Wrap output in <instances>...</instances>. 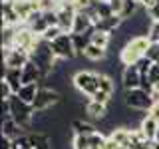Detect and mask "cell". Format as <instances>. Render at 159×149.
<instances>
[{
  "mask_svg": "<svg viewBox=\"0 0 159 149\" xmlns=\"http://www.w3.org/2000/svg\"><path fill=\"white\" fill-rule=\"evenodd\" d=\"M149 46H151V42H149L147 36H133L125 46H121V50H119V62L125 68L127 66H137V64L145 58Z\"/></svg>",
  "mask_w": 159,
  "mask_h": 149,
  "instance_id": "6da1fadb",
  "label": "cell"
},
{
  "mask_svg": "<svg viewBox=\"0 0 159 149\" xmlns=\"http://www.w3.org/2000/svg\"><path fill=\"white\" fill-rule=\"evenodd\" d=\"M74 88L78 89L82 96H89L99 89V74L98 72H88V70H82V72H76V76L72 78Z\"/></svg>",
  "mask_w": 159,
  "mask_h": 149,
  "instance_id": "7a4b0ae2",
  "label": "cell"
},
{
  "mask_svg": "<svg viewBox=\"0 0 159 149\" xmlns=\"http://www.w3.org/2000/svg\"><path fill=\"white\" fill-rule=\"evenodd\" d=\"M123 103H125V107L135 109V111H149L153 106V99H151V93L149 92L137 88V89L123 92Z\"/></svg>",
  "mask_w": 159,
  "mask_h": 149,
  "instance_id": "3957f363",
  "label": "cell"
},
{
  "mask_svg": "<svg viewBox=\"0 0 159 149\" xmlns=\"http://www.w3.org/2000/svg\"><path fill=\"white\" fill-rule=\"evenodd\" d=\"M62 103V96H60L58 89L54 88H40L36 102L32 103L34 111H50L54 106H60Z\"/></svg>",
  "mask_w": 159,
  "mask_h": 149,
  "instance_id": "277c9868",
  "label": "cell"
},
{
  "mask_svg": "<svg viewBox=\"0 0 159 149\" xmlns=\"http://www.w3.org/2000/svg\"><path fill=\"white\" fill-rule=\"evenodd\" d=\"M38 42H40V36H36L28 26H20V28H16V32H14L12 48H20V50H24V52L32 54L34 48L38 46Z\"/></svg>",
  "mask_w": 159,
  "mask_h": 149,
  "instance_id": "5b68a950",
  "label": "cell"
},
{
  "mask_svg": "<svg viewBox=\"0 0 159 149\" xmlns=\"http://www.w3.org/2000/svg\"><path fill=\"white\" fill-rule=\"evenodd\" d=\"M52 48V54L56 60H72L76 54V48H74V40H72V34H62L58 40H54L50 44Z\"/></svg>",
  "mask_w": 159,
  "mask_h": 149,
  "instance_id": "8992f818",
  "label": "cell"
},
{
  "mask_svg": "<svg viewBox=\"0 0 159 149\" xmlns=\"http://www.w3.org/2000/svg\"><path fill=\"white\" fill-rule=\"evenodd\" d=\"M30 62V54L20 48H4L2 64L6 70H22Z\"/></svg>",
  "mask_w": 159,
  "mask_h": 149,
  "instance_id": "52a82bcc",
  "label": "cell"
},
{
  "mask_svg": "<svg viewBox=\"0 0 159 149\" xmlns=\"http://www.w3.org/2000/svg\"><path fill=\"white\" fill-rule=\"evenodd\" d=\"M76 14H78V10L76 6L72 4V0L64 6L62 10L58 12V26L64 30L66 34H72V28H74V20H76Z\"/></svg>",
  "mask_w": 159,
  "mask_h": 149,
  "instance_id": "ba28073f",
  "label": "cell"
},
{
  "mask_svg": "<svg viewBox=\"0 0 159 149\" xmlns=\"http://www.w3.org/2000/svg\"><path fill=\"white\" fill-rule=\"evenodd\" d=\"M141 72H139V68L137 66H127V68H123V72H121V86L123 89H137V88H141Z\"/></svg>",
  "mask_w": 159,
  "mask_h": 149,
  "instance_id": "9c48e42d",
  "label": "cell"
},
{
  "mask_svg": "<svg viewBox=\"0 0 159 149\" xmlns=\"http://www.w3.org/2000/svg\"><path fill=\"white\" fill-rule=\"evenodd\" d=\"M86 115L92 119V121H106L109 111H107V106H103V103H98L93 102V99H88L86 103Z\"/></svg>",
  "mask_w": 159,
  "mask_h": 149,
  "instance_id": "30bf717a",
  "label": "cell"
},
{
  "mask_svg": "<svg viewBox=\"0 0 159 149\" xmlns=\"http://www.w3.org/2000/svg\"><path fill=\"white\" fill-rule=\"evenodd\" d=\"M42 78H44L42 70H40L32 60L22 68V86H26V84H40Z\"/></svg>",
  "mask_w": 159,
  "mask_h": 149,
  "instance_id": "8fae6325",
  "label": "cell"
},
{
  "mask_svg": "<svg viewBox=\"0 0 159 149\" xmlns=\"http://www.w3.org/2000/svg\"><path fill=\"white\" fill-rule=\"evenodd\" d=\"M92 30H93V20L86 12H78L76 20H74L72 34H92Z\"/></svg>",
  "mask_w": 159,
  "mask_h": 149,
  "instance_id": "7c38bea8",
  "label": "cell"
},
{
  "mask_svg": "<svg viewBox=\"0 0 159 149\" xmlns=\"http://www.w3.org/2000/svg\"><path fill=\"white\" fill-rule=\"evenodd\" d=\"M38 92H40V84H26V86H22L16 92V96L22 99L24 103L32 106V103L36 102V97H38Z\"/></svg>",
  "mask_w": 159,
  "mask_h": 149,
  "instance_id": "4fadbf2b",
  "label": "cell"
},
{
  "mask_svg": "<svg viewBox=\"0 0 159 149\" xmlns=\"http://www.w3.org/2000/svg\"><path fill=\"white\" fill-rule=\"evenodd\" d=\"M72 131L74 135H84L89 137L93 133H98V127L92 121H84V119H72Z\"/></svg>",
  "mask_w": 159,
  "mask_h": 149,
  "instance_id": "5bb4252c",
  "label": "cell"
},
{
  "mask_svg": "<svg viewBox=\"0 0 159 149\" xmlns=\"http://www.w3.org/2000/svg\"><path fill=\"white\" fill-rule=\"evenodd\" d=\"M109 137L119 145V149L129 147V143H131V129H127V127H113L111 131H109Z\"/></svg>",
  "mask_w": 159,
  "mask_h": 149,
  "instance_id": "9a60e30c",
  "label": "cell"
},
{
  "mask_svg": "<svg viewBox=\"0 0 159 149\" xmlns=\"http://www.w3.org/2000/svg\"><path fill=\"white\" fill-rule=\"evenodd\" d=\"M139 129L143 131V135H145L149 141H153V139H155L157 129H159V121H155L151 115H145V117L141 119V123H139Z\"/></svg>",
  "mask_w": 159,
  "mask_h": 149,
  "instance_id": "2e32d148",
  "label": "cell"
},
{
  "mask_svg": "<svg viewBox=\"0 0 159 149\" xmlns=\"http://www.w3.org/2000/svg\"><path fill=\"white\" fill-rule=\"evenodd\" d=\"M2 135L8 137V139H16V137H20V135H24V133H22L20 125L14 121L12 117H4V119H2Z\"/></svg>",
  "mask_w": 159,
  "mask_h": 149,
  "instance_id": "e0dca14e",
  "label": "cell"
},
{
  "mask_svg": "<svg viewBox=\"0 0 159 149\" xmlns=\"http://www.w3.org/2000/svg\"><path fill=\"white\" fill-rule=\"evenodd\" d=\"M2 79H4V82H8L10 86H12L14 93H16L18 89L22 88V70H6V68H4Z\"/></svg>",
  "mask_w": 159,
  "mask_h": 149,
  "instance_id": "ac0fdd59",
  "label": "cell"
},
{
  "mask_svg": "<svg viewBox=\"0 0 159 149\" xmlns=\"http://www.w3.org/2000/svg\"><path fill=\"white\" fill-rule=\"evenodd\" d=\"M84 56H86L89 62H103L106 56H107V50L99 48V46H96V44H89V46L86 48V52H84Z\"/></svg>",
  "mask_w": 159,
  "mask_h": 149,
  "instance_id": "d6986e66",
  "label": "cell"
},
{
  "mask_svg": "<svg viewBox=\"0 0 159 149\" xmlns=\"http://www.w3.org/2000/svg\"><path fill=\"white\" fill-rule=\"evenodd\" d=\"M72 40H74L76 54H82V56H84L86 48L92 44V34H72Z\"/></svg>",
  "mask_w": 159,
  "mask_h": 149,
  "instance_id": "ffe728a7",
  "label": "cell"
},
{
  "mask_svg": "<svg viewBox=\"0 0 159 149\" xmlns=\"http://www.w3.org/2000/svg\"><path fill=\"white\" fill-rule=\"evenodd\" d=\"M92 44H96V46L107 50L109 44H111V34L102 32V30H96V28H93L92 30Z\"/></svg>",
  "mask_w": 159,
  "mask_h": 149,
  "instance_id": "44dd1931",
  "label": "cell"
},
{
  "mask_svg": "<svg viewBox=\"0 0 159 149\" xmlns=\"http://www.w3.org/2000/svg\"><path fill=\"white\" fill-rule=\"evenodd\" d=\"M99 92H106L109 96H113V92H116V82H113L111 76L99 74Z\"/></svg>",
  "mask_w": 159,
  "mask_h": 149,
  "instance_id": "7402d4cb",
  "label": "cell"
},
{
  "mask_svg": "<svg viewBox=\"0 0 159 149\" xmlns=\"http://www.w3.org/2000/svg\"><path fill=\"white\" fill-rule=\"evenodd\" d=\"M147 79H149V84H151L153 88L159 86V62L151 66V70H149V74H147Z\"/></svg>",
  "mask_w": 159,
  "mask_h": 149,
  "instance_id": "603a6c76",
  "label": "cell"
},
{
  "mask_svg": "<svg viewBox=\"0 0 159 149\" xmlns=\"http://www.w3.org/2000/svg\"><path fill=\"white\" fill-rule=\"evenodd\" d=\"M147 38H149V42H151V44H159V22H153V20H151Z\"/></svg>",
  "mask_w": 159,
  "mask_h": 149,
  "instance_id": "cb8c5ba5",
  "label": "cell"
},
{
  "mask_svg": "<svg viewBox=\"0 0 159 149\" xmlns=\"http://www.w3.org/2000/svg\"><path fill=\"white\" fill-rule=\"evenodd\" d=\"M12 149H32L28 143V135L24 133V135H20L16 139H12Z\"/></svg>",
  "mask_w": 159,
  "mask_h": 149,
  "instance_id": "d4e9b609",
  "label": "cell"
},
{
  "mask_svg": "<svg viewBox=\"0 0 159 149\" xmlns=\"http://www.w3.org/2000/svg\"><path fill=\"white\" fill-rule=\"evenodd\" d=\"M89 99H93V102H98V103H103V106H109V103H111V96L106 93V92H99V89Z\"/></svg>",
  "mask_w": 159,
  "mask_h": 149,
  "instance_id": "484cf974",
  "label": "cell"
},
{
  "mask_svg": "<svg viewBox=\"0 0 159 149\" xmlns=\"http://www.w3.org/2000/svg\"><path fill=\"white\" fill-rule=\"evenodd\" d=\"M145 58L147 60H151L153 64H157L159 62V44H151L147 50V54H145Z\"/></svg>",
  "mask_w": 159,
  "mask_h": 149,
  "instance_id": "4316f807",
  "label": "cell"
},
{
  "mask_svg": "<svg viewBox=\"0 0 159 149\" xmlns=\"http://www.w3.org/2000/svg\"><path fill=\"white\" fill-rule=\"evenodd\" d=\"M72 4L76 6L78 12H84V10H88L93 4V0H72Z\"/></svg>",
  "mask_w": 159,
  "mask_h": 149,
  "instance_id": "83f0119b",
  "label": "cell"
},
{
  "mask_svg": "<svg viewBox=\"0 0 159 149\" xmlns=\"http://www.w3.org/2000/svg\"><path fill=\"white\" fill-rule=\"evenodd\" d=\"M137 2L143 10H151L153 6H157V0H137Z\"/></svg>",
  "mask_w": 159,
  "mask_h": 149,
  "instance_id": "f1b7e54d",
  "label": "cell"
},
{
  "mask_svg": "<svg viewBox=\"0 0 159 149\" xmlns=\"http://www.w3.org/2000/svg\"><path fill=\"white\" fill-rule=\"evenodd\" d=\"M147 115H151L155 121H159V102H155V103L151 106V109L147 111Z\"/></svg>",
  "mask_w": 159,
  "mask_h": 149,
  "instance_id": "f546056e",
  "label": "cell"
},
{
  "mask_svg": "<svg viewBox=\"0 0 159 149\" xmlns=\"http://www.w3.org/2000/svg\"><path fill=\"white\" fill-rule=\"evenodd\" d=\"M0 149H12V139L2 135V139H0Z\"/></svg>",
  "mask_w": 159,
  "mask_h": 149,
  "instance_id": "4dcf8cb0",
  "label": "cell"
},
{
  "mask_svg": "<svg viewBox=\"0 0 159 149\" xmlns=\"http://www.w3.org/2000/svg\"><path fill=\"white\" fill-rule=\"evenodd\" d=\"M103 149H119V145H117V143H116V141H113L111 137L107 135V139H106V145H103Z\"/></svg>",
  "mask_w": 159,
  "mask_h": 149,
  "instance_id": "1f68e13d",
  "label": "cell"
},
{
  "mask_svg": "<svg viewBox=\"0 0 159 149\" xmlns=\"http://www.w3.org/2000/svg\"><path fill=\"white\" fill-rule=\"evenodd\" d=\"M149 149H159V143H157V141H151V145H149Z\"/></svg>",
  "mask_w": 159,
  "mask_h": 149,
  "instance_id": "d6a6232c",
  "label": "cell"
},
{
  "mask_svg": "<svg viewBox=\"0 0 159 149\" xmlns=\"http://www.w3.org/2000/svg\"><path fill=\"white\" fill-rule=\"evenodd\" d=\"M153 141H157V143H159V129H157V133H155V139H153Z\"/></svg>",
  "mask_w": 159,
  "mask_h": 149,
  "instance_id": "836d02e7",
  "label": "cell"
},
{
  "mask_svg": "<svg viewBox=\"0 0 159 149\" xmlns=\"http://www.w3.org/2000/svg\"><path fill=\"white\" fill-rule=\"evenodd\" d=\"M123 149H129V147H123Z\"/></svg>",
  "mask_w": 159,
  "mask_h": 149,
  "instance_id": "e575fe53",
  "label": "cell"
},
{
  "mask_svg": "<svg viewBox=\"0 0 159 149\" xmlns=\"http://www.w3.org/2000/svg\"><path fill=\"white\" fill-rule=\"evenodd\" d=\"M157 4H159V0H157Z\"/></svg>",
  "mask_w": 159,
  "mask_h": 149,
  "instance_id": "d590c367",
  "label": "cell"
},
{
  "mask_svg": "<svg viewBox=\"0 0 159 149\" xmlns=\"http://www.w3.org/2000/svg\"><path fill=\"white\" fill-rule=\"evenodd\" d=\"M157 89H159V86H157Z\"/></svg>",
  "mask_w": 159,
  "mask_h": 149,
  "instance_id": "8d00e7d4",
  "label": "cell"
}]
</instances>
